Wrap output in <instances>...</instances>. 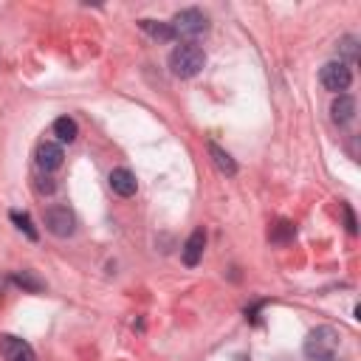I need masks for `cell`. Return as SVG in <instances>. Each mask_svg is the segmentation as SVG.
<instances>
[{
    "instance_id": "9",
    "label": "cell",
    "mask_w": 361,
    "mask_h": 361,
    "mask_svg": "<svg viewBox=\"0 0 361 361\" xmlns=\"http://www.w3.org/2000/svg\"><path fill=\"white\" fill-rule=\"evenodd\" d=\"M204 249H206V235H204V229H195L190 235V240L184 243V251H180V257H184V265L195 268L201 263V257H204Z\"/></svg>"
},
{
    "instance_id": "8",
    "label": "cell",
    "mask_w": 361,
    "mask_h": 361,
    "mask_svg": "<svg viewBox=\"0 0 361 361\" xmlns=\"http://www.w3.org/2000/svg\"><path fill=\"white\" fill-rule=\"evenodd\" d=\"M107 180H110V190H113L116 195H122V198H133L136 190H138V180H136V175H133L127 166H116Z\"/></svg>"
},
{
    "instance_id": "4",
    "label": "cell",
    "mask_w": 361,
    "mask_h": 361,
    "mask_svg": "<svg viewBox=\"0 0 361 361\" xmlns=\"http://www.w3.org/2000/svg\"><path fill=\"white\" fill-rule=\"evenodd\" d=\"M319 82L324 85V91H333V93L339 96L341 91H347V88H350V82H353V71H350V65H344V63L333 60V63H324V65H322V71H319Z\"/></svg>"
},
{
    "instance_id": "18",
    "label": "cell",
    "mask_w": 361,
    "mask_h": 361,
    "mask_svg": "<svg viewBox=\"0 0 361 361\" xmlns=\"http://www.w3.org/2000/svg\"><path fill=\"white\" fill-rule=\"evenodd\" d=\"M37 190H40V192H46V195H48V192H54V180H51V178H40Z\"/></svg>"
},
{
    "instance_id": "6",
    "label": "cell",
    "mask_w": 361,
    "mask_h": 361,
    "mask_svg": "<svg viewBox=\"0 0 361 361\" xmlns=\"http://www.w3.org/2000/svg\"><path fill=\"white\" fill-rule=\"evenodd\" d=\"M0 355H4L6 361H37L34 347H32L26 339L12 336V333L0 336Z\"/></svg>"
},
{
    "instance_id": "1",
    "label": "cell",
    "mask_w": 361,
    "mask_h": 361,
    "mask_svg": "<svg viewBox=\"0 0 361 361\" xmlns=\"http://www.w3.org/2000/svg\"><path fill=\"white\" fill-rule=\"evenodd\" d=\"M206 65V54L201 46H192V43H180L172 48L169 54V68L175 77L180 79H192L201 74V68Z\"/></svg>"
},
{
    "instance_id": "16",
    "label": "cell",
    "mask_w": 361,
    "mask_h": 361,
    "mask_svg": "<svg viewBox=\"0 0 361 361\" xmlns=\"http://www.w3.org/2000/svg\"><path fill=\"white\" fill-rule=\"evenodd\" d=\"M12 221L18 223V229L20 232H26V237L29 240H37L40 235H37V229H34V223H32V218L26 215V212H12Z\"/></svg>"
},
{
    "instance_id": "11",
    "label": "cell",
    "mask_w": 361,
    "mask_h": 361,
    "mask_svg": "<svg viewBox=\"0 0 361 361\" xmlns=\"http://www.w3.org/2000/svg\"><path fill=\"white\" fill-rule=\"evenodd\" d=\"M209 155H212L215 166H218L223 175H237V164H235V158H232L223 147H218L215 141H209Z\"/></svg>"
},
{
    "instance_id": "7",
    "label": "cell",
    "mask_w": 361,
    "mask_h": 361,
    "mask_svg": "<svg viewBox=\"0 0 361 361\" xmlns=\"http://www.w3.org/2000/svg\"><path fill=\"white\" fill-rule=\"evenodd\" d=\"M34 158H37V166L48 175V172H57V169L63 166L65 152H63V147H60V144H54V141H43V144L37 147Z\"/></svg>"
},
{
    "instance_id": "10",
    "label": "cell",
    "mask_w": 361,
    "mask_h": 361,
    "mask_svg": "<svg viewBox=\"0 0 361 361\" xmlns=\"http://www.w3.org/2000/svg\"><path fill=\"white\" fill-rule=\"evenodd\" d=\"M330 119L336 124H350L355 119V99L350 93H339L330 105Z\"/></svg>"
},
{
    "instance_id": "12",
    "label": "cell",
    "mask_w": 361,
    "mask_h": 361,
    "mask_svg": "<svg viewBox=\"0 0 361 361\" xmlns=\"http://www.w3.org/2000/svg\"><path fill=\"white\" fill-rule=\"evenodd\" d=\"M54 136H57L60 141L71 144V141H77V136H79V127H77V122H74L71 116H60V119L54 122Z\"/></svg>"
},
{
    "instance_id": "2",
    "label": "cell",
    "mask_w": 361,
    "mask_h": 361,
    "mask_svg": "<svg viewBox=\"0 0 361 361\" xmlns=\"http://www.w3.org/2000/svg\"><path fill=\"white\" fill-rule=\"evenodd\" d=\"M336 353H339V333L327 324L316 327L308 333L305 339V355L310 361H336Z\"/></svg>"
},
{
    "instance_id": "14",
    "label": "cell",
    "mask_w": 361,
    "mask_h": 361,
    "mask_svg": "<svg viewBox=\"0 0 361 361\" xmlns=\"http://www.w3.org/2000/svg\"><path fill=\"white\" fill-rule=\"evenodd\" d=\"M339 63H355L358 60V37H353V34H347V37H341L339 40Z\"/></svg>"
},
{
    "instance_id": "13",
    "label": "cell",
    "mask_w": 361,
    "mask_h": 361,
    "mask_svg": "<svg viewBox=\"0 0 361 361\" xmlns=\"http://www.w3.org/2000/svg\"><path fill=\"white\" fill-rule=\"evenodd\" d=\"M15 285H20L23 291H29V294H40V291H46V282L34 274V271H18L15 277Z\"/></svg>"
},
{
    "instance_id": "5",
    "label": "cell",
    "mask_w": 361,
    "mask_h": 361,
    "mask_svg": "<svg viewBox=\"0 0 361 361\" xmlns=\"http://www.w3.org/2000/svg\"><path fill=\"white\" fill-rule=\"evenodd\" d=\"M46 229L54 237L65 240V237H71L77 232V218H74V212L68 206H51V209H46Z\"/></svg>"
},
{
    "instance_id": "17",
    "label": "cell",
    "mask_w": 361,
    "mask_h": 361,
    "mask_svg": "<svg viewBox=\"0 0 361 361\" xmlns=\"http://www.w3.org/2000/svg\"><path fill=\"white\" fill-rule=\"evenodd\" d=\"M341 209H344V221H347V232H350V235H355V232H358V226H355V215H353V209H350L347 204H344Z\"/></svg>"
},
{
    "instance_id": "3",
    "label": "cell",
    "mask_w": 361,
    "mask_h": 361,
    "mask_svg": "<svg viewBox=\"0 0 361 361\" xmlns=\"http://www.w3.org/2000/svg\"><path fill=\"white\" fill-rule=\"evenodd\" d=\"M169 29L178 40H198L201 34L209 32V18L201 9H184V12H178L172 18Z\"/></svg>"
},
{
    "instance_id": "15",
    "label": "cell",
    "mask_w": 361,
    "mask_h": 361,
    "mask_svg": "<svg viewBox=\"0 0 361 361\" xmlns=\"http://www.w3.org/2000/svg\"><path fill=\"white\" fill-rule=\"evenodd\" d=\"M138 26H141V29H144V32H147L150 37H155V40H164V43L175 37V34H172V29H169V23H155V20H141Z\"/></svg>"
}]
</instances>
